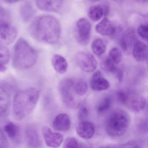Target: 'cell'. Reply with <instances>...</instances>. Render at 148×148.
<instances>
[{"mask_svg": "<svg viewBox=\"0 0 148 148\" xmlns=\"http://www.w3.org/2000/svg\"><path fill=\"white\" fill-rule=\"evenodd\" d=\"M89 112L88 108L85 106H81L78 113L77 117L80 122L85 121L88 118Z\"/></svg>", "mask_w": 148, "mask_h": 148, "instance_id": "33", "label": "cell"}, {"mask_svg": "<svg viewBox=\"0 0 148 148\" xmlns=\"http://www.w3.org/2000/svg\"><path fill=\"white\" fill-rule=\"evenodd\" d=\"M53 126L56 130L66 132L71 129V120L70 117L64 113L58 115L53 120Z\"/></svg>", "mask_w": 148, "mask_h": 148, "instance_id": "17", "label": "cell"}, {"mask_svg": "<svg viewBox=\"0 0 148 148\" xmlns=\"http://www.w3.org/2000/svg\"><path fill=\"white\" fill-rule=\"evenodd\" d=\"M135 1L140 4H145L148 2V0H135Z\"/></svg>", "mask_w": 148, "mask_h": 148, "instance_id": "38", "label": "cell"}, {"mask_svg": "<svg viewBox=\"0 0 148 148\" xmlns=\"http://www.w3.org/2000/svg\"><path fill=\"white\" fill-rule=\"evenodd\" d=\"M112 104V98L107 96L103 98L97 106V111L99 114H103L109 111Z\"/></svg>", "mask_w": 148, "mask_h": 148, "instance_id": "25", "label": "cell"}, {"mask_svg": "<svg viewBox=\"0 0 148 148\" xmlns=\"http://www.w3.org/2000/svg\"><path fill=\"white\" fill-rule=\"evenodd\" d=\"M8 145V141L6 136L4 132L0 129V148H7Z\"/></svg>", "mask_w": 148, "mask_h": 148, "instance_id": "35", "label": "cell"}, {"mask_svg": "<svg viewBox=\"0 0 148 148\" xmlns=\"http://www.w3.org/2000/svg\"><path fill=\"white\" fill-rule=\"evenodd\" d=\"M140 129L141 130H142V131L144 132H145L146 131V132H147V121H145V122H143L142 123L141 125H140Z\"/></svg>", "mask_w": 148, "mask_h": 148, "instance_id": "37", "label": "cell"}, {"mask_svg": "<svg viewBox=\"0 0 148 148\" xmlns=\"http://www.w3.org/2000/svg\"><path fill=\"white\" fill-rule=\"evenodd\" d=\"M4 131L9 138L14 143H20L21 133L20 128L14 123L10 122L4 127Z\"/></svg>", "mask_w": 148, "mask_h": 148, "instance_id": "19", "label": "cell"}, {"mask_svg": "<svg viewBox=\"0 0 148 148\" xmlns=\"http://www.w3.org/2000/svg\"><path fill=\"white\" fill-rule=\"evenodd\" d=\"M101 67L105 71L114 74L117 69V65L113 63L108 57H106L102 62Z\"/></svg>", "mask_w": 148, "mask_h": 148, "instance_id": "28", "label": "cell"}, {"mask_svg": "<svg viewBox=\"0 0 148 148\" xmlns=\"http://www.w3.org/2000/svg\"><path fill=\"white\" fill-rule=\"evenodd\" d=\"M103 15L104 11L103 6L99 5L92 6L88 10V17L91 20L94 22L99 21Z\"/></svg>", "mask_w": 148, "mask_h": 148, "instance_id": "23", "label": "cell"}, {"mask_svg": "<svg viewBox=\"0 0 148 148\" xmlns=\"http://www.w3.org/2000/svg\"><path fill=\"white\" fill-rule=\"evenodd\" d=\"M42 132L46 144L49 147H60L64 141V137L62 134L58 132H53L49 127H43Z\"/></svg>", "mask_w": 148, "mask_h": 148, "instance_id": "10", "label": "cell"}, {"mask_svg": "<svg viewBox=\"0 0 148 148\" xmlns=\"http://www.w3.org/2000/svg\"><path fill=\"white\" fill-rule=\"evenodd\" d=\"M21 15L22 18L25 21H28L34 15L33 8L30 5H26L21 8Z\"/></svg>", "mask_w": 148, "mask_h": 148, "instance_id": "30", "label": "cell"}, {"mask_svg": "<svg viewBox=\"0 0 148 148\" xmlns=\"http://www.w3.org/2000/svg\"><path fill=\"white\" fill-rule=\"evenodd\" d=\"M25 136L28 146L31 148H40L42 146V141L40 136L36 128L32 126L27 127Z\"/></svg>", "mask_w": 148, "mask_h": 148, "instance_id": "14", "label": "cell"}, {"mask_svg": "<svg viewBox=\"0 0 148 148\" xmlns=\"http://www.w3.org/2000/svg\"><path fill=\"white\" fill-rule=\"evenodd\" d=\"M76 34L78 42L83 45L89 43L91 34V25L87 19L81 18L76 23Z\"/></svg>", "mask_w": 148, "mask_h": 148, "instance_id": "7", "label": "cell"}, {"mask_svg": "<svg viewBox=\"0 0 148 148\" xmlns=\"http://www.w3.org/2000/svg\"><path fill=\"white\" fill-rule=\"evenodd\" d=\"M96 132L95 124L90 121L80 122L76 128V132L79 136L85 139L92 138Z\"/></svg>", "mask_w": 148, "mask_h": 148, "instance_id": "12", "label": "cell"}, {"mask_svg": "<svg viewBox=\"0 0 148 148\" xmlns=\"http://www.w3.org/2000/svg\"><path fill=\"white\" fill-rule=\"evenodd\" d=\"M75 61L78 67L84 72H93L97 67L98 63L95 57L87 52L77 53L75 57Z\"/></svg>", "mask_w": 148, "mask_h": 148, "instance_id": "6", "label": "cell"}, {"mask_svg": "<svg viewBox=\"0 0 148 148\" xmlns=\"http://www.w3.org/2000/svg\"><path fill=\"white\" fill-rule=\"evenodd\" d=\"M114 1H116V0H114Z\"/></svg>", "mask_w": 148, "mask_h": 148, "instance_id": "41", "label": "cell"}, {"mask_svg": "<svg viewBox=\"0 0 148 148\" xmlns=\"http://www.w3.org/2000/svg\"><path fill=\"white\" fill-rule=\"evenodd\" d=\"M10 58V51L8 48L5 45H0V72H4L6 71V65L9 63Z\"/></svg>", "mask_w": 148, "mask_h": 148, "instance_id": "21", "label": "cell"}, {"mask_svg": "<svg viewBox=\"0 0 148 148\" xmlns=\"http://www.w3.org/2000/svg\"><path fill=\"white\" fill-rule=\"evenodd\" d=\"M88 90V84L85 80L81 79L74 82L73 91L77 96H84L86 94Z\"/></svg>", "mask_w": 148, "mask_h": 148, "instance_id": "26", "label": "cell"}, {"mask_svg": "<svg viewBox=\"0 0 148 148\" xmlns=\"http://www.w3.org/2000/svg\"><path fill=\"white\" fill-rule=\"evenodd\" d=\"M8 3H14L15 2H18V1H21V0H5Z\"/></svg>", "mask_w": 148, "mask_h": 148, "instance_id": "39", "label": "cell"}, {"mask_svg": "<svg viewBox=\"0 0 148 148\" xmlns=\"http://www.w3.org/2000/svg\"><path fill=\"white\" fill-rule=\"evenodd\" d=\"M63 0H35L37 7L47 12H56L60 10L63 5Z\"/></svg>", "mask_w": 148, "mask_h": 148, "instance_id": "16", "label": "cell"}, {"mask_svg": "<svg viewBox=\"0 0 148 148\" xmlns=\"http://www.w3.org/2000/svg\"><path fill=\"white\" fill-rule=\"evenodd\" d=\"M38 58L36 50L23 38L19 39L14 47V67L19 70H27L36 64Z\"/></svg>", "mask_w": 148, "mask_h": 148, "instance_id": "3", "label": "cell"}, {"mask_svg": "<svg viewBox=\"0 0 148 148\" xmlns=\"http://www.w3.org/2000/svg\"><path fill=\"white\" fill-rule=\"evenodd\" d=\"M137 33L143 40L147 41L148 39V24H142L139 26L137 29Z\"/></svg>", "mask_w": 148, "mask_h": 148, "instance_id": "32", "label": "cell"}, {"mask_svg": "<svg viewBox=\"0 0 148 148\" xmlns=\"http://www.w3.org/2000/svg\"><path fill=\"white\" fill-rule=\"evenodd\" d=\"M135 29L129 28L124 32L119 41L120 46L125 52L130 51L133 48L137 40Z\"/></svg>", "mask_w": 148, "mask_h": 148, "instance_id": "13", "label": "cell"}, {"mask_svg": "<svg viewBox=\"0 0 148 148\" xmlns=\"http://www.w3.org/2000/svg\"><path fill=\"white\" fill-rule=\"evenodd\" d=\"M89 2H92V3H95V2H98L100 1L101 0H87Z\"/></svg>", "mask_w": 148, "mask_h": 148, "instance_id": "40", "label": "cell"}, {"mask_svg": "<svg viewBox=\"0 0 148 148\" xmlns=\"http://www.w3.org/2000/svg\"><path fill=\"white\" fill-rule=\"evenodd\" d=\"M113 75H114L115 77L119 83H121L122 82L124 77V71L123 69L119 67H118Z\"/></svg>", "mask_w": 148, "mask_h": 148, "instance_id": "36", "label": "cell"}, {"mask_svg": "<svg viewBox=\"0 0 148 148\" xmlns=\"http://www.w3.org/2000/svg\"><path fill=\"white\" fill-rule=\"evenodd\" d=\"M108 57L116 65L120 64L123 60V57L122 52L120 49L117 47H114L110 51Z\"/></svg>", "mask_w": 148, "mask_h": 148, "instance_id": "27", "label": "cell"}, {"mask_svg": "<svg viewBox=\"0 0 148 148\" xmlns=\"http://www.w3.org/2000/svg\"><path fill=\"white\" fill-rule=\"evenodd\" d=\"M90 85L92 90L97 92L106 90L110 86L109 81L103 77L100 71H97L92 74Z\"/></svg>", "mask_w": 148, "mask_h": 148, "instance_id": "11", "label": "cell"}, {"mask_svg": "<svg viewBox=\"0 0 148 148\" xmlns=\"http://www.w3.org/2000/svg\"><path fill=\"white\" fill-rule=\"evenodd\" d=\"M52 64L55 71L60 74L65 73L68 69L67 60L64 57L59 54H55L53 56Z\"/></svg>", "mask_w": 148, "mask_h": 148, "instance_id": "20", "label": "cell"}, {"mask_svg": "<svg viewBox=\"0 0 148 148\" xmlns=\"http://www.w3.org/2000/svg\"><path fill=\"white\" fill-rule=\"evenodd\" d=\"M11 105V90L5 83L0 82V123L6 121Z\"/></svg>", "mask_w": 148, "mask_h": 148, "instance_id": "5", "label": "cell"}, {"mask_svg": "<svg viewBox=\"0 0 148 148\" xmlns=\"http://www.w3.org/2000/svg\"><path fill=\"white\" fill-rule=\"evenodd\" d=\"M39 98V92L34 88L20 91L14 98L13 112L14 117L21 120L31 114L35 109Z\"/></svg>", "mask_w": 148, "mask_h": 148, "instance_id": "2", "label": "cell"}, {"mask_svg": "<svg viewBox=\"0 0 148 148\" xmlns=\"http://www.w3.org/2000/svg\"><path fill=\"white\" fill-rule=\"evenodd\" d=\"M146 99L144 97L134 91L127 92V98L124 106L135 112H139L145 109Z\"/></svg>", "mask_w": 148, "mask_h": 148, "instance_id": "8", "label": "cell"}, {"mask_svg": "<svg viewBox=\"0 0 148 148\" xmlns=\"http://www.w3.org/2000/svg\"><path fill=\"white\" fill-rule=\"evenodd\" d=\"M116 96L118 102L121 105L124 106L127 98V92L118 91L116 92Z\"/></svg>", "mask_w": 148, "mask_h": 148, "instance_id": "34", "label": "cell"}, {"mask_svg": "<svg viewBox=\"0 0 148 148\" xmlns=\"http://www.w3.org/2000/svg\"><path fill=\"white\" fill-rule=\"evenodd\" d=\"M144 145V141L141 139H135L128 141L125 143L121 145V147H125V148H132V147H136V148H140L143 147Z\"/></svg>", "mask_w": 148, "mask_h": 148, "instance_id": "31", "label": "cell"}, {"mask_svg": "<svg viewBox=\"0 0 148 148\" xmlns=\"http://www.w3.org/2000/svg\"><path fill=\"white\" fill-rule=\"evenodd\" d=\"M17 31L12 25L7 22H0V45H11L17 36Z\"/></svg>", "mask_w": 148, "mask_h": 148, "instance_id": "9", "label": "cell"}, {"mask_svg": "<svg viewBox=\"0 0 148 148\" xmlns=\"http://www.w3.org/2000/svg\"><path fill=\"white\" fill-rule=\"evenodd\" d=\"M130 123L128 112L121 109L112 112L106 119L105 128L109 136L118 138L124 135Z\"/></svg>", "mask_w": 148, "mask_h": 148, "instance_id": "4", "label": "cell"}, {"mask_svg": "<svg viewBox=\"0 0 148 148\" xmlns=\"http://www.w3.org/2000/svg\"><path fill=\"white\" fill-rule=\"evenodd\" d=\"M106 47L103 40L100 38L95 39L91 45L92 52L97 57H101L105 53Z\"/></svg>", "mask_w": 148, "mask_h": 148, "instance_id": "24", "label": "cell"}, {"mask_svg": "<svg viewBox=\"0 0 148 148\" xmlns=\"http://www.w3.org/2000/svg\"><path fill=\"white\" fill-rule=\"evenodd\" d=\"M63 147L64 148H78L84 147L83 144L77 139L73 137H68L63 141Z\"/></svg>", "mask_w": 148, "mask_h": 148, "instance_id": "29", "label": "cell"}, {"mask_svg": "<svg viewBox=\"0 0 148 148\" xmlns=\"http://www.w3.org/2000/svg\"><path fill=\"white\" fill-rule=\"evenodd\" d=\"M31 35L36 40L53 45L59 40L61 27L58 21L52 16L43 15L35 18L30 27Z\"/></svg>", "mask_w": 148, "mask_h": 148, "instance_id": "1", "label": "cell"}, {"mask_svg": "<svg viewBox=\"0 0 148 148\" xmlns=\"http://www.w3.org/2000/svg\"><path fill=\"white\" fill-rule=\"evenodd\" d=\"M75 81L70 78H66L60 82L58 89L60 95L72 92L73 91V86Z\"/></svg>", "mask_w": 148, "mask_h": 148, "instance_id": "22", "label": "cell"}, {"mask_svg": "<svg viewBox=\"0 0 148 148\" xmlns=\"http://www.w3.org/2000/svg\"><path fill=\"white\" fill-rule=\"evenodd\" d=\"M132 55L137 61L143 62L148 56L147 45L141 40H136L132 48Z\"/></svg>", "mask_w": 148, "mask_h": 148, "instance_id": "18", "label": "cell"}, {"mask_svg": "<svg viewBox=\"0 0 148 148\" xmlns=\"http://www.w3.org/2000/svg\"><path fill=\"white\" fill-rule=\"evenodd\" d=\"M97 33L103 36L113 35L116 32V27L108 18H104L95 27Z\"/></svg>", "mask_w": 148, "mask_h": 148, "instance_id": "15", "label": "cell"}]
</instances>
